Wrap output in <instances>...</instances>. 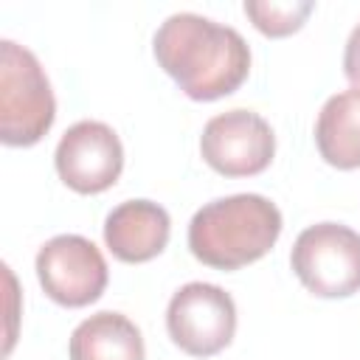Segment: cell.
Listing matches in <instances>:
<instances>
[{
    "label": "cell",
    "mask_w": 360,
    "mask_h": 360,
    "mask_svg": "<svg viewBox=\"0 0 360 360\" xmlns=\"http://www.w3.org/2000/svg\"><path fill=\"white\" fill-rule=\"evenodd\" d=\"M34 267L45 295L68 309L98 301L110 278L101 250L79 233H59L48 239L39 248Z\"/></svg>",
    "instance_id": "obj_6"
},
{
    "label": "cell",
    "mask_w": 360,
    "mask_h": 360,
    "mask_svg": "<svg viewBox=\"0 0 360 360\" xmlns=\"http://www.w3.org/2000/svg\"><path fill=\"white\" fill-rule=\"evenodd\" d=\"M343 73L352 84L354 93H360V22L352 28L349 39H346V51H343Z\"/></svg>",
    "instance_id": "obj_13"
},
{
    "label": "cell",
    "mask_w": 360,
    "mask_h": 360,
    "mask_svg": "<svg viewBox=\"0 0 360 360\" xmlns=\"http://www.w3.org/2000/svg\"><path fill=\"white\" fill-rule=\"evenodd\" d=\"M169 211L152 200H127L104 219V245L118 262L141 264L163 253L169 245Z\"/></svg>",
    "instance_id": "obj_9"
},
{
    "label": "cell",
    "mask_w": 360,
    "mask_h": 360,
    "mask_svg": "<svg viewBox=\"0 0 360 360\" xmlns=\"http://www.w3.org/2000/svg\"><path fill=\"white\" fill-rule=\"evenodd\" d=\"M172 343L191 357L219 354L236 332V304L231 292L208 281L183 284L166 307Z\"/></svg>",
    "instance_id": "obj_5"
},
{
    "label": "cell",
    "mask_w": 360,
    "mask_h": 360,
    "mask_svg": "<svg viewBox=\"0 0 360 360\" xmlns=\"http://www.w3.org/2000/svg\"><path fill=\"white\" fill-rule=\"evenodd\" d=\"M292 273L318 298H349L360 290V233L340 222H318L298 233Z\"/></svg>",
    "instance_id": "obj_4"
},
{
    "label": "cell",
    "mask_w": 360,
    "mask_h": 360,
    "mask_svg": "<svg viewBox=\"0 0 360 360\" xmlns=\"http://www.w3.org/2000/svg\"><path fill=\"white\" fill-rule=\"evenodd\" d=\"M56 118V98L39 59L14 39L0 42V141L34 146Z\"/></svg>",
    "instance_id": "obj_3"
},
{
    "label": "cell",
    "mask_w": 360,
    "mask_h": 360,
    "mask_svg": "<svg viewBox=\"0 0 360 360\" xmlns=\"http://www.w3.org/2000/svg\"><path fill=\"white\" fill-rule=\"evenodd\" d=\"M245 14L250 17V22L264 34V37H290L295 34L307 17L315 11L312 0H287V3H276V0H245Z\"/></svg>",
    "instance_id": "obj_12"
},
{
    "label": "cell",
    "mask_w": 360,
    "mask_h": 360,
    "mask_svg": "<svg viewBox=\"0 0 360 360\" xmlns=\"http://www.w3.org/2000/svg\"><path fill=\"white\" fill-rule=\"evenodd\" d=\"M281 211L262 194H231L205 202L188 222V250L214 270L259 262L281 236Z\"/></svg>",
    "instance_id": "obj_2"
},
{
    "label": "cell",
    "mask_w": 360,
    "mask_h": 360,
    "mask_svg": "<svg viewBox=\"0 0 360 360\" xmlns=\"http://www.w3.org/2000/svg\"><path fill=\"white\" fill-rule=\"evenodd\" d=\"M59 180L79 194H101L121 177L124 146L104 121H76L53 152Z\"/></svg>",
    "instance_id": "obj_8"
},
{
    "label": "cell",
    "mask_w": 360,
    "mask_h": 360,
    "mask_svg": "<svg viewBox=\"0 0 360 360\" xmlns=\"http://www.w3.org/2000/svg\"><path fill=\"white\" fill-rule=\"evenodd\" d=\"M315 146L335 169H360V93L343 90L323 101L315 121Z\"/></svg>",
    "instance_id": "obj_11"
},
{
    "label": "cell",
    "mask_w": 360,
    "mask_h": 360,
    "mask_svg": "<svg viewBox=\"0 0 360 360\" xmlns=\"http://www.w3.org/2000/svg\"><path fill=\"white\" fill-rule=\"evenodd\" d=\"M70 360H143L141 329L121 312H96L84 318L68 343Z\"/></svg>",
    "instance_id": "obj_10"
},
{
    "label": "cell",
    "mask_w": 360,
    "mask_h": 360,
    "mask_svg": "<svg viewBox=\"0 0 360 360\" xmlns=\"http://www.w3.org/2000/svg\"><path fill=\"white\" fill-rule=\"evenodd\" d=\"M158 65L194 101H217L236 93L250 73L245 37L202 14L180 11L160 22L152 39Z\"/></svg>",
    "instance_id": "obj_1"
},
{
    "label": "cell",
    "mask_w": 360,
    "mask_h": 360,
    "mask_svg": "<svg viewBox=\"0 0 360 360\" xmlns=\"http://www.w3.org/2000/svg\"><path fill=\"white\" fill-rule=\"evenodd\" d=\"M200 152L202 160L222 177H253L273 163L276 135L259 112L228 110L202 127Z\"/></svg>",
    "instance_id": "obj_7"
}]
</instances>
